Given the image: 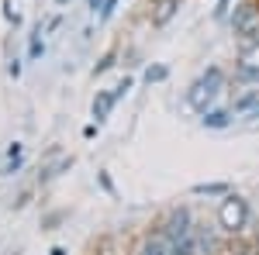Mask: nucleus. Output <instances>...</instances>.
<instances>
[{"label":"nucleus","instance_id":"nucleus-4","mask_svg":"<svg viewBox=\"0 0 259 255\" xmlns=\"http://www.w3.org/2000/svg\"><path fill=\"white\" fill-rule=\"evenodd\" d=\"M187 235H194V217H190V211H187V207L169 211L166 224H162V238L173 245V241H180V238H187Z\"/></svg>","mask_w":259,"mask_h":255},{"label":"nucleus","instance_id":"nucleus-20","mask_svg":"<svg viewBox=\"0 0 259 255\" xmlns=\"http://www.w3.org/2000/svg\"><path fill=\"white\" fill-rule=\"evenodd\" d=\"M49 255H66V248H52V252H49Z\"/></svg>","mask_w":259,"mask_h":255},{"label":"nucleus","instance_id":"nucleus-2","mask_svg":"<svg viewBox=\"0 0 259 255\" xmlns=\"http://www.w3.org/2000/svg\"><path fill=\"white\" fill-rule=\"evenodd\" d=\"M221 86H225V73H221L218 66H211L200 79L190 83V90H187V104H190L194 111L204 114V111H211V100L221 93Z\"/></svg>","mask_w":259,"mask_h":255},{"label":"nucleus","instance_id":"nucleus-14","mask_svg":"<svg viewBox=\"0 0 259 255\" xmlns=\"http://www.w3.org/2000/svg\"><path fill=\"white\" fill-rule=\"evenodd\" d=\"M38 35H41V28H38V31H35V38H31V48H28V56H31V59H38L41 52H45V41H41Z\"/></svg>","mask_w":259,"mask_h":255},{"label":"nucleus","instance_id":"nucleus-5","mask_svg":"<svg viewBox=\"0 0 259 255\" xmlns=\"http://www.w3.org/2000/svg\"><path fill=\"white\" fill-rule=\"evenodd\" d=\"M239 76L242 79H259V38L245 41L239 48Z\"/></svg>","mask_w":259,"mask_h":255},{"label":"nucleus","instance_id":"nucleus-3","mask_svg":"<svg viewBox=\"0 0 259 255\" xmlns=\"http://www.w3.org/2000/svg\"><path fill=\"white\" fill-rule=\"evenodd\" d=\"M232 31H235L242 41H256L259 38V4L245 0V4L235 7V14H232Z\"/></svg>","mask_w":259,"mask_h":255},{"label":"nucleus","instance_id":"nucleus-9","mask_svg":"<svg viewBox=\"0 0 259 255\" xmlns=\"http://www.w3.org/2000/svg\"><path fill=\"white\" fill-rule=\"evenodd\" d=\"M200 252V241H197V231L187 238H180V241H173L169 245V255H197Z\"/></svg>","mask_w":259,"mask_h":255},{"label":"nucleus","instance_id":"nucleus-18","mask_svg":"<svg viewBox=\"0 0 259 255\" xmlns=\"http://www.w3.org/2000/svg\"><path fill=\"white\" fill-rule=\"evenodd\" d=\"M225 7H228V0H218V7H214V18H225Z\"/></svg>","mask_w":259,"mask_h":255},{"label":"nucleus","instance_id":"nucleus-19","mask_svg":"<svg viewBox=\"0 0 259 255\" xmlns=\"http://www.w3.org/2000/svg\"><path fill=\"white\" fill-rule=\"evenodd\" d=\"M104 4H107V0H90V7H94V11H97V7H104Z\"/></svg>","mask_w":259,"mask_h":255},{"label":"nucleus","instance_id":"nucleus-1","mask_svg":"<svg viewBox=\"0 0 259 255\" xmlns=\"http://www.w3.org/2000/svg\"><path fill=\"white\" fill-rule=\"evenodd\" d=\"M249 221H252V211H249V200L239 193H228L221 196L218 203V228L225 235H239L249 228Z\"/></svg>","mask_w":259,"mask_h":255},{"label":"nucleus","instance_id":"nucleus-21","mask_svg":"<svg viewBox=\"0 0 259 255\" xmlns=\"http://www.w3.org/2000/svg\"><path fill=\"white\" fill-rule=\"evenodd\" d=\"M59 4H62V0H59Z\"/></svg>","mask_w":259,"mask_h":255},{"label":"nucleus","instance_id":"nucleus-17","mask_svg":"<svg viewBox=\"0 0 259 255\" xmlns=\"http://www.w3.org/2000/svg\"><path fill=\"white\" fill-rule=\"evenodd\" d=\"M128 90H132V79H128V76H124V79H121V83H118V86H114V97H124V93H128Z\"/></svg>","mask_w":259,"mask_h":255},{"label":"nucleus","instance_id":"nucleus-13","mask_svg":"<svg viewBox=\"0 0 259 255\" xmlns=\"http://www.w3.org/2000/svg\"><path fill=\"white\" fill-rule=\"evenodd\" d=\"M166 76H169L166 66H149V69H145V83H162Z\"/></svg>","mask_w":259,"mask_h":255},{"label":"nucleus","instance_id":"nucleus-10","mask_svg":"<svg viewBox=\"0 0 259 255\" xmlns=\"http://www.w3.org/2000/svg\"><path fill=\"white\" fill-rule=\"evenodd\" d=\"M190 193L194 196H228L232 190H228V183H197Z\"/></svg>","mask_w":259,"mask_h":255},{"label":"nucleus","instance_id":"nucleus-7","mask_svg":"<svg viewBox=\"0 0 259 255\" xmlns=\"http://www.w3.org/2000/svg\"><path fill=\"white\" fill-rule=\"evenodd\" d=\"M180 11V0H156V11H152V24L156 28H166L169 21H173V14Z\"/></svg>","mask_w":259,"mask_h":255},{"label":"nucleus","instance_id":"nucleus-11","mask_svg":"<svg viewBox=\"0 0 259 255\" xmlns=\"http://www.w3.org/2000/svg\"><path fill=\"white\" fill-rule=\"evenodd\" d=\"M142 255H169V241L166 238H149L142 245Z\"/></svg>","mask_w":259,"mask_h":255},{"label":"nucleus","instance_id":"nucleus-6","mask_svg":"<svg viewBox=\"0 0 259 255\" xmlns=\"http://www.w3.org/2000/svg\"><path fill=\"white\" fill-rule=\"evenodd\" d=\"M114 104H118L114 90H111V93H107V90H100L97 97H94V121H97V124H104V121H107V114L114 111Z\"/></svg>","mask_w":259,"mask_h":255},{"label":"nucleus","instance_id":"nucleus-15","mask_svg":"<svg viewBox=\"0 0 259 255\" xmlns=\"http://www.w3.org/2000/svg\"><path fill=\"white\" fill-rule=\"evenodd\" d=\"M111 66H114V56H104V59H100L97 66H94V76H100V73H107Z\"/></svg>","mask_w":259,"mask_h":255},{"label":"nucleus","instance_id":"nucleus-16","mask_svg":"<svg viewBox=\"0 0 259 255\" xmlns=\"http://www.w3.org/2000/svg\"><path fill=\"white\" fill-rule=\"evenodd\" d=\"M121 0H107V4H104V7H100V21H107L111 18V14H114V7H118Z\"/></svg>","mask_w":259,"mask_h":255},{"label":"nucleus","instance_id":"nucleus-12","mask_svg":"<svg viewBox=\"0 0 259 255\" xmlns=\"http://www.w3.org/2000/svg\"><path fill=\"white\" fill-rule=\"evenodd\" d=\"M259 104V90H252V93H242L239 100H235V107H232V114L235 111H249V107H256Z\"/></svg>","mask_w":259,"mask_h":255},{"label":"nucleus","instance_id":"nucleus-8","mask_svg":"<svg viewBox=\"0 0 259 255\" xmlns=\"http://www.w3.org/2000/svg\"><path fill=\"white\" fill-rule=\"evenodd\" d=\"M200 124L211 128V131H221V128L232 124V111H204V114H200Z\"/></svg>","mask_w":259,"mask_h":255}]
</instances>
